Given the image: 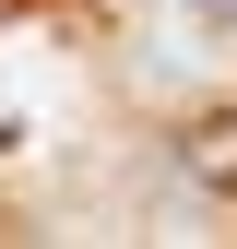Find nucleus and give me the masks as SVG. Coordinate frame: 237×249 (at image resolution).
Instances as JSON below:
<instances>
[{"mask_svg": "<svg viewBox=\"0 0 237 249\" xmlns=\"http://www.w3.org/2000/svg\"><path fill=\"white\" fill-rule=\"evenodd\" d=\"M190 12H202V24H237V0H190Z\"/></svg>", "mask_w": 237, "mask_h": 249, "instance_id": "obj_1", "label": "nucleus"}]
</instances>
